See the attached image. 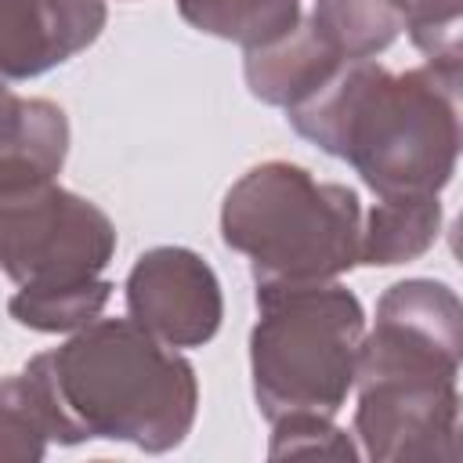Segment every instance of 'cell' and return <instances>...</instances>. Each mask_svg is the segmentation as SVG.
I'll return each mask as SVG.
<instances>
[{
	"instance_id": "e0dca14e",
	"label": "cell",
	"mask_w": 463,
	"mask_h": 463,
	"mask_svg": "<svg viewBox=\"0 0 463 463\" xmlns=\"http://www.w3.org/2000/svg\"><path fill=\"white\" fill-rule=\"evenodd\" d=\"M463 0H409L405 33L416 51L434 65L463 69Z\"/></svg>"
},
{
	"instance_id": "8992f818",
	"label": "cell",
	"mask_w": 463,
	"mask_h": 463,
	"mask_svg": "<svg viewBox=\"0 0 463 463\" xmlns=\"http://www.w3.org/2000/svg\"><path fill=\"white\" fill-rule=\"evenodd\" d=\"M463 358V304L438 279H402L376 300V322L362 336L354 380L452 376Z\"/></svg>"
},
{
	"instance_id": "9a60e30c",
	"label": "cell",
	"mask_w": 463,
	"mask_h": 463,
	"mask_svg": "<svg viewBox=\"0 0 463 463\" xmlns=\"http://www.w3.org/2000/svg\"><path fill=\"white\" fill-rule=\"evenodd\" d=\"M109 279H83V282H54V286H18L7 300V315L33 329V333H76L87 322H94L109 297Z\"/></svg>"
},
{
	"instance_id": "30bf717a",
	"label": "cell",
	"mask_w": 463,
	"mask_h": 463,
	"mask_svg": "<svg viewBox=\"0 0 463 463\" xmlns=\"http://www.w3.org/2000/svg\"><path fill=\"white\" fill-rule=\"evenodd\" d=\"M340 61L344 58L329 51V43L311 29V22L300 18L289 33L275 36L271 43L246 47L242 76L257 101L275 109H293L311 90H318Z\"/></svg>"
},
{
	"instance_id": "ba28073f",
	"label": "cell",
	"mask_w": 463,
	"mask_h": 463,
	"mask_svg": "<svg viewBox=\"0 0 463 463\" xmlns=\"http://www.w3.org/2000/svg\"><path fill=\"white\" fill-rule=\"evenodd\" d=\"M127 318L166 347H203L224 318L217 271L188 246H152L127 275Z\"/></svg>"
},
{
	"instance_id": "8fae6325",
	"label": "cell",
	"mask_w": 463,
	"mask_h": 463,
	"mask_svg": "<svg viewBox=\"0 0 463 463\" xmlns=\"http://www.w3.org/2000/svg\"><path fill=\"white\" fill-rule=\"evenodd\" d=\"M441 235V203L438 192L416 195H380L362 221L358 264L394 268L420 260Z\"/></svg>"
},
{
	"instance_id": "2e32d148",
	"label": "cell",
	"mask_w": 463,
	"mask_h": 463,
	"mask_svg": "<svg viewBox=\"0 0 463 463\" xmlns=\"http://www.w3.org/2000/svg\"><path fill=\"white\" fill-rule=\"evenodd\" d=\"M47 427L22 373L0 380V459L36 463L47 456Z\"/></svg>"
},
{
	"instance_id": "7c38bea8",
	"label": "cell",
	"mask_w": 463,
	"mask_h": 463,
	"mask_svg": "<svg viewBox=\"0 0 463 463\" xmlns=\"http://www.w3.org/2000/svg\"><path fill=\"white\" fill-rule=\"evenodd\" d=\"M409 0H315L311 29L344 61H365L383 54L405 33Z\"/></svg>"
},
{
	"instance_id": "7a4b0ae2",
	"label": "cell",
	"mask_w": 463,
	"mask_h": 463,
	"mask_svg": "<svg viewBox=\"0 0 463 463\" xmlns=\"http://www.w3.org/2000/svg\"><path fill=\"white\" fill-rule=\"evenodd\" d=\"M286 119L376 195L441 192L459 163V65L391 72L376 58L340 61Z\"/></svg>"
},
{
	"instance_id": "4fadbf2b",
	"label": "cell",
	"mask_w": 463,
	"mask_h": 463,
	"mask_svg": "<svg viewBox=\"0 0 463 463\" xmlns=\"http://www.w3.org/2000/svg\"><path fill=\"white\" fill-rule=\"evenodd\" d=\"M69 152V119L47 98H22L0 80V159L25 156L61 174Z\"/></svg>"
},
{
	"instance_id": "9c48e42d",
	"label": "cell",
	"mask_w": 463,
	"mask_h": 463,
	"mask_svg": "<svg viewBox=\"0 0 463 463\" xmlns=\"http://www.w3.org/2000/svg\"><path fill=\"white\" fill-rule=\"evenodd\" d=\"M105 22V0H0V80L22 83L65 65Z\"/></svg>"
},
{
	"instance_id": "5bb4252c",
	"label": "cell",
	"mask_w": 463,
	"mask_h": 463,
	"mask_svg": "<svg viewBox=\"0 0 463 463\" xmlns=\"http://www.w3.org/2000/svg\"><path fill=\"white\" fill-rule=\"evenodd\" d=\"M177 14L192 29L239 43L242 51L271 43L304 18L300 0H177Z\"/></svg>"
},
{
	"instance_id": "ac0fdd59",
	"label": "cell",
	"mask_w": 463,
	"mask_h": 463,
	"mask_svg": "<svg viewBox=\"0 0 463 463\" xmlns=\"http://www.w3.org/2000/svg\"><path fill=\"white\" fill-rule=\"evenodd\" d=\"M271 459L286 456H333V459H358L362 452L333 423V416H315V412H293L271 423V441H268Z\"/></svg>"
},
{
	"instance_id": "3957f363",
	"label": "cell",
	"mask_w": 463,
	"mask_h": 463,
	"mask_svg": "<svg viewBox=\"0 0 463 463\" xmlns=\"http://www.w3.org/2000/svg\"><path fill=\"white\" fill-rule=\"evenodd\" d=\"M358 192L289 159L250 166L221 203V239L250 257L257 286L333 282L358 264Z\"/></svg>"
},
{
	"instance_id": "277c9868",
	"label": "cell",
	"mask_w": 463,
	"mask_h": 463,
	"mask_svg": "<svg viewBox=\"0 0 463 463\" xmlns=\"http://www.w3.org/2000/svg\"><path fill=\"white\" fill-rule=\"evenodd\" d=\"M365 336L362 300L333 282H260L250 329L253 398L268 423L315 412L336 416L354 391Z\"/></svg>"
},
{
	"instance_id": "52a82bcc",
	"label": "cell",
	"mask_w": 463,
	"mask_h": 463,
	"mask_svg": "<svg viewBox=\"0 0 463 463\" xmlns=\"http://www.w3.org/2000/svg\"><path fill=\"white\" fill-rule=\"evenodd\" d=\"M354 438L376 463H456L459 387L452 376L354 380Z\"/></svg>"
},
{
	"instance_id": "6da1fadb",
	"label": "cell",
	"mask_w": 463,
	"mask_h": 463,
	"mask_svg": "<svg viewBox=\"0 0 463 463\" xmlns=\"http://www.w3.org/2000/svg\"><path fill=\"white\" fill-rule=\"evenodd\" d=\"M54 445L127 441L177 449L199 412L195 365L130 318H94L22 365Z\"/></svg>"
},
{
	"instance_id": "5b68a950",
	"label": "cell",
	"mask_w": 463,
	"mask_h": 463,
	"mask_svg": "<svg viewBox=\"0 0 463 463\" xmlns=\"http://www.w3.org/2000/svg\"><path fill=\"white\" fill-rule=\"evenodd\" d=\"M109 213L61 188L47 166L0 159V271L14 286H54L98 279L116 257Z\"/></svg>"
}]
</instances>
